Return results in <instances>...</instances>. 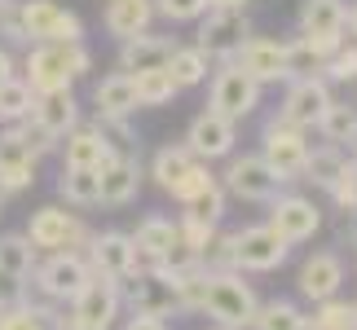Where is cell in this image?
Here are the masks:
<instances>
[{
    "mask_svg": "<svg viewBox=\"0 0 357 330\" xmlns=\"http://www.w3.org/2000/svg\"><path fill=\"white\" fill-rule=\"evenodd\" d=\"M93 71V53L84 45H31L22 58V79L36 97L66 93L79 75Z\"/></svg>",
    "mask_w": 357,
    "mask_h": 330,
    "instance_id": "obj_1",
    "label": "cell"
},
{
    "mask_svg": "<svg viewBox=\"0 0 357 330\" xmlns=\"http://www.w3.org/2000/svg\"><path fill=\"white\" fill-rule=\"evenodd\" d=\"M256 304L260 299L252 291V282H247L238 269L208 273V282H203V313L225 330H247L256 317Z\"/></svg>",
    "mask_w": 357,
    "mask_h": 330,
    "instance_id": "obj_2",
    "label": "cell"
},
{
    "mask_svg": "<svg viewBox=\"0 0 357 330\" xmlns=\"http://www.w3.org/2000/svg\"><path fill=\"white\" fill-rule=\"evenodd\" d=\"M31 278H36V291L45 295L49 304H71V299L93 282V269H89L84 251H53L45 260H36Z\"/></svg>",
    "mask_w": 357,
    "mask_h": 330,
    "instance_id": "obj_3",
    "label": "cell"
},
{
    "mask_svg": "<svg viewBox=\"0 0 357 330\" xmlns=\"http://www.w3.org/2000/svg\"><path fill=\"white\" fill-rule=\"evenodd\" d=\"M309 150H313V146H309V132L296 128V123H287V119H278V115H273L265 128H260V159H265L287 185L300 181Z\"/></svg>",
    "mask_w": 357,
    "mask_h": 330,
    "instance_id": "obj_4",
    "label": "cell"
},
{
    "mask_svg": "<svg viewBox=\"0 0 357 330\" xmlns=\"http://www.w3.org/2000/svg\"><path fill=\"white\" fill-rule=\"evenodd\" d=\"M216 181H221L225 194H234L243 203H273L287 185L260 155H229V168L216 176Z\"/></svg>",
    "mask_w": 357,
    "mask_h": 330,
    "instance_id": "obj_5",
    "label": "cell"
},
{
    "mask_svg": "<svg viewBox=\"0 0 357 330\" xmlns=\"http://www.w3.org/2000/svg\"><path fill=\"white\" fill-rule=\"evenodd\" d=\"M93 233L84 229V220L75 212H62V207H40L31 212L26 220V242L36 246V251H84Z\"/></svg>",
    "mask_w": 357,
    "mask_h": 330,
    "instance_id": "obj_6",
    "label": "cell"
},
{
    "mask_svg": "<svg viewBox=\"0 0 357 330\" xmlns=\"http://www.w3.org/2000/svg\"><path fill=\"white\" fill-rule=\"evenodd\" d=\"M22 22H26V40H31V45H84V22H79V13L62 9L58 0H26Z\"/></svg>",
    "mask_w": 357,
    "mask_h": 330,
    "instance_id": "obj_7",
    "label": "cell"
},
{
    "mask_svg": "<svg viewBox=\"0 0 357 330\" xmlns=\"http://www.w3.org/2000/svg\"><path fill=\"white\" fill-rule=\"evenodd\" d=\"M252 36V22H247V9H208L199 18V40L195 49H203L212 62H229L243 49V40Z\"/></svg>",
    "mask_w": 357,
    "mask_h": 330,
    "instance_id": "obj_8",
    "label": "cell"
},
{
    "mask_svg": "<svg viewBox=\"0 0 357 330\" xmlns=\"http://www.w3.org/2000/svg\"><path fill=\"white\" fill-rule=\"evenodd\" d=\"M291 242H282L269 225H247L234 229V269L238 273H273L287 265Z\"/></svg>",
    "mask_w": 357,
    "mask_h": 330,
    "instance_id": "obj_9",
    "label": "cell"
},
{
    "mask_svg": "<svg viewBox=\"0 0 357 330\" xmlns=\"http://www.w3.org/2000/svg\"><path fill=\"white\" fill-rule=\"evenodd\" d=\"M260 106V84L247 79L234 62H221V71H212V88H208V110L243 123L252 110Z\"/></svg>",
    "mask_w": 357,
    "mask_h": 330,
    "instance_id": "obj_10",
    "label": "cell"
},
{
    "mask_svg": "<svg viewBox=\"0 0 357 330\" xmlns=\"http://www.w3.org/2000/svg\"><path fill=\"white\" fill-rule=\"evenodd\" d=\"M123 299H119V282L111 278H98L93 273V282L71 299V326L75 330H115V317H119Z\"/></svg>",
    "mask_w": 357,
    "mask_h": 330,
    "instance_id": "obj_11",
    "label": "cell"
},
{
    "mask_svg": "<svg viewBox=\"0 0 357 330\" xmlns=\"http://www.w3.org/2000/svg\"><path fill=\"white\" fill-rule=\"evenodd\" d=\"M331 84L322 75H300V79H287V93H282V106H278V119L296 123V128H318L322 110L331 106Z\"/></svg>",
    "mask_w": 357,
    "mask_h": 330,
    "instance_id": "obj_12",
    "label": "cell"
},
{
    "mask_svg": "<svg viewBox=\"0 0 357 330\" xmlns=\"http://www.w3.org/2000/svg\"><path fill=\"white\" fill-rule=\"evenodd\" d=\"M265 225L278 233L282 242H309L313 233L322 229V207L313 198H305V194H278L269 203V220Z\"/></svg>",
    "mask_w": 357,
    "mask_h": 330,
    "instance_id": "obj_13",
    "label": "cell"
},
{
    "mask_svg": "<svg viewBox=\"0 0 357 330\" xmlns=\"http://www.w3.org/2000/svg\"><path fill=\"white\" fill-rule=\"evenodd\" d=\"M238 146V123L216 115V110H203V115H195V123H190L185 132V150L195 155L199 163H212V159H229Z\"/></svg>",
    "mask_w": 357,
    "mask_h": 330,
    "instance_id": "obj_14",
    "label": "cell"
},
{
    "mask_svg": "<svg viewBox=\"0 0 357 330\" xmlns=\"http://www.w3.org/2000/svg\"><path fill=\"white\" fill-rule=\"evenodd\" d=\"M229 62H234L247 79H256L260 88H265V84H278V79H291V75H287V45H282V40L247 36L243 49Z\"/></svg>",
    "mask_w": 357,
    "mask_h": 330,
    "instance_id": "obj_15",
    "label": "cell"
},
{
    "mask_svg": "<svg viewBox=\"0 0 357 330\" xmlns=\"http://www.w3.org/2000/svg\"><path fill=\"white\" fill-rule=\"evenodd\" d=\"M36 150L26 146V136L18 132V123H9L0 132V194H22L36 185Z\"/></svg>",
    "mask_w": 357,
    "mask_h": 330,
    "instance_id": "obj_16",
    "label": "cell"
},
{
    "mask_svg": "<svg viewBox=\"0 0 357 330\" xmlns=\"http://www.w3.org/2000/svg\"><path fill=\"white\" fill-rule=\"evenodd\" d=\"M84 260L98 278H111V282H123L132 273V238L119 229H106V233H93L89 246H84Z\"/></svg>",
    "mask_w": 357,
    "mask_h": 330,
    "instance_id": "obj_17",
    "label": "cell"
},
{
    "mask_svg": "<svg viewBox=\"0 0 357 330\" xmlns=\"http://www.w3.org/2000/svg\"><path fill=\"white\" fill-rule=\"evenodd\" d=\"M296 286L309 304H322V299L340 295V286H344V260H340V251H313L305 265H300Z\"/></svg>",
    "mask_w": 357,
    "mask_h": 330,
    "instance_id": "obj_18",
    "label": "cell"
},
{
    "mask_svg": "<svg viewBox=\"0 0 357 330\" xmlns=\"http://www.w3.org/2000/svg\"><path fill=\"white\" fill-rule=\"evenodd\" d=\"M98 185H102V203L106 207H123V203L137 198V189H142V159L137 155H111L98 168Z\"/></svg>",
    "mask_w": 357,
    "mask_h": 330,
    "instance_id": "obj_19",
    "label": "cell"
},
{
    "mask_svg": "<svg viewBox=\"0 0 357 330\" xmlns=\"http://www.w3.org/2000/svg\"><path fill=\"white\" fill-rule=\"evenodd\" d=\"M58 146H62V168H93L98 172L111 155H119V150L98 132V123H75Z\"/></svg>",
    "mask_w": 357,
    "mask_h": 330,
    "instance_id": "obj_20",
    "label": "cell"
},
{
    "mask_svg": "<svg viewBox=\"0 0 357 330\" xmlns=\"http://www.w3.org/2000/svg\"><path fill=\"white\" fill-rule=\"evenodd\" d=\"M172 58V40L168 36H132V40H119V71L128 75H142V71H163Z\"/></svg>",
    "mask_w": 357,
    "mask_h": 330,
    "instance_id": "obj_21",
    "label": "cell"
},
{
    "mask_svg": "<svg viewBox=\"0 0 357 330\" xmlns=\"http://www.w3.org/2000/svg\"><path fill=\"white\" fill-rule=\"evenodd\" d=\"M26 119L40 123L53 141H62V136L79 123V102H75L71 88H66V93H45V97H36V106H31V115H26Z\"/></svg>",
    "mask_w": 357,
    "mask_h": 330,
    "instance_id": "obj_22",
    "label": "cell"
},
{
    "mask_svg": "<svg viewBox=\"0 0 357 330\" xmlns=\"http://www.w3.org/2000/svg\"><path fill=\"white\" fill-rule=\"evenodd\" d=\"M93 110H98V115L128 119L137 110V79L128 71H111L106 79H98V88H93Z\"/></svg>",
    "mask_w": 357,
    "mask_h": 330,
    "instance_id": "obj_23",
    "label": "cell"
},
{
    "mask_svg": "<svg viewBox=\"0 0 357 330\" xmlns=\"http://www.w3.org/2000/svg\"><path fill=\"white\" fill-rule=\"evenodd\" d=\"M102 22H106V31H111L115 40H132V36L150 31L155 5H150V0H111L106 13H102Z\"/></svg>",
    "mask_w": 357,
    "mask_h": 330,
    "instance_id": "obj_24",
    "label": "cell"
},
{
    "mask_svg": "<svg viewBox=\"0 0 357 330\" xmlns=\"http://www.w3.org/2000/svg\"><path fill=\"white\" fill-rule=\"evenodd\" d=\"M349 5L344 0H305L300 5V36H344Z\"/></svg>",
    "mask_w": 357,
    "mask_h": 330,
    "instance_id": "obj_25",
    "label": "cell"
},
{
    "mask_svg": "<svg viewBox=\"0 0 357 330\" xmlns=\"http://www.w3.org/2000/svg\"><path fill=\"white\" fill-rule=\"evenodd\" d=\"M36 260H40V251L26 242V233H0V278L5 282L22 286L26 278H31Z\"/></svg>",
    "mask_w": 357,
    "mask_h": 330,
    "instance_id": "obj_26",
    "label": "cell"
},
{
    "mask_svg": "<svg viewBox=\"0 0 357 330\" xmlns=\"http://www.w3.org/2000/svg\"><path fill=\"white\" fill-rule=\"evenodd\" d=\"M163 71L172 75L176 88H199L203 79H208V71H212V58L203 49H195V45H172V58H168Z\"/></svg>",
    "mask_w": 357,
    "mask_h": 330,
    "instance_id": "obj_27",
    "label": "cell"
},
{
    "mask_svg": "<svg viewBox=\"0 0 357 330\" xmlns=\"http://www.w3.org/2000/svg\"><path fill=\"white\" fill-rule=\"evenodd\" d=\"M318 132H322L326 146L353 150V146H357V106H349V102H331V106L322 110V119H318Z\"/></svg>",
    "mask_w": 357,
    "mask_h": 330,
    "instance_id": "obj_28",
    "label": "cell"
},
{
    "mask_svg": "<svg viewBox=\"0 0 357 330\" xmlns=\"http://www.w3.org/2000/svg\"><path fill=\"white\" fill-rule=\"evenodd\" d=\"M247 330H309V313L296 299H265L256 304V317Z\"/></svg>",
    "mask_w": 357,
    "mask_h": 330,
    "instance_id": "obj_29",
    "label": "cell"
},
{
    "mask_svg": "<svg viewBox=\"0 0 357 330\" xmlns=\"http://www.w3.org/2000/svg\"><path fill=\"white\" fill-rule=\"evenodd\" d=\"M195 163H199V159L190 155L185 146H163L159 155L150 159V176H155V185L163 189V194H172L176 181H181V176H185L190 168H195Z\"/></svg>",
    "mask_w": 357,
    "mask_h": 330,
    "instance_id": "obj_30",
    "label": "cell"
},
{
    "mask_svg": "<svg viewBox=\"0 0 357 330\" xmlns=\"http://www.w3.org/2000/svg\"><path fill=\"white\" fill-rule=\"evenodd\" d=\"M58 194L71 203V207H98L102 203V185L93 168H62L58 176Z\"/></svg>",
    "mask_w": 357,
    "mask_h": 330,
    "instance_id": "obj_31",
    "label": "cell"
},
{
    "mask_svg": "<svg viewBox=\"0 0 357 330\" xmlns=\"http://www.w3.org/2000/svg\"><path fill=\"white\" fill-rule=\"evenodd\" d=\"M344 163H349L344 150H335V146H318V150H309L300 181H309V185H318V189H331V185H335V176L344 172Z\"/></svg>",
    "mask_w": 357,
    "mask_h": 330,
    "instance_id": "obj_32",
    "label": "cell"
},
{
    "mask_svg": "<svg viewBox=\"0 0 357 330\" xmlns=\"http://www.w3.org/2000/svg\"><path fill=\"white\" fill-rule=\"evenodd\" d=\"M128 238H132V246H142V251H155V256L163 260V251L176 242V220H168V216H142Z\"/></svg>",
    "mask_w": 357,
    "mask_h": 330,
    "instance_id": "obj_33",
    "label": "cell"
},
{
    "mask_svg": "<svg viewBox=\"0 0 357 330\" xmlns=\"http://www.w3.org/2000/svg\"><path fill=\"white\" fill-rule=\"evenodd\" d=\"M309 330H357V304H349V299H322V304H313L309 313Z\"/></svg>",
    "mask_w": 357,
    "mask_h": 330,
    "instance_id": "obj_34",
    "label": "cell"
},
{
    "mask_svg": "<svg viewBox=\"0 0 357 330\" xmlns=\"http://www.w3.org/2000/svg\"><path fill=\"white\" fill-rule=\"evenodd\" d=\"M31 106H36V93L26 88V79L22 75H13L0 84V123H22L26 115H31Z\"/></svg>",
    "mask_w": 357,
    "mask_h": 330,
    "instance_id": "obj_35",
    "label": "cell"
},
{
    "mask_svg": "<svg viewBox=\"0 0 357 330\" xmlns=\"http://www.w3.org/2000/svg\"><path fill=\"white\" fill-rule=\"evenodd\" d=\"M132 79H137V106H172V97L181 93L168 71H142Z\"/></svg>",
    "mask_w": 357,
    "mask_h": 330,
    "instance_id": "obj_36",
    "label": "cell"
},
{
    "mask_svg": "<svg viewBox=\"0 0 357 330\" xmlns=\"http://www.w3.org/2000/svg\"><path fill=\"white\" fill-rule=\"evenodd\" d=\"M0 330H49V326H45L40 304H31V299H9L0 308Z\"/></svg>",
    "mask_w": 357,
    "mask_h": 330,
    "instance_id": "obj_37",
    "label": "cell"
},
{
    "mask_svg": "<svg viewBox=\"0 0 357 330\" xmlns=\"http://www.w3.org/2000/svg\"><path fill=\"white\" fill-rule=\"evenodd\" d=\"M225 189H221V181L216 185H208L199 198H190L185 203V216H199V220H208V225H221V216H225Z\"/></svg>",
    "mask_w": 357,
    "mask_h": 330,
    "instance_id": "obj_38",
    "label": "cell"
},
{
    "mask_svg": "<svg viewBox=\"0 0 357 330\" xmlns=\"http://www.w3.org/2000/svg\"><path fill=\"white\" fill-rule=\"evenodd\" d=\"M322 79L326 84H353L357 79V45H340L322 66Z\"/></svg>",
    "mask_w": 357,
    "mask_h": 330,
    "instance_id": "obj_39",
    "label": "cell"
},
{
    "mask_svg": "<svg viewBox=\"0 0 357 330\" xmlns=\"http://www.w3.org/2000/svg\"><path fill=\"white\" fill-rule=\"evenodd\" d=\"M326 194L335 198V207L344 212V216H357V163H353V159L344 163V172L335 176V185L326 189Z\"/></svg>",
    "mask_w": 357,
    "mask_h": 330,
    "instance_id": "obj_40",
    "label": "cell"
},
{
    "mask_svg": "<svg viewBox=\"0 0 357 330\" xmlns=\"http://www.w3.org/2000/svg\"><path fill=\"white\" fill-rule=\"evenodd\" d=\"M208 185H216L212 168H208V163H195V168H190V172L181 176V181H176L172 198H176V203H181V207H185V203H190V198H199V194H203V189H208Z\"/></svg>",
    "mask_w": 357,
    "mask_h": 330,
    "instance_id": "obj_41",
    "label": "cell"
},
{
    "mask_svg": "<svg viewBox=\"0 0 357 330\" xmlns=\"http://www.w3.org/2000/svg\"><path fill=\"white\" fill-rule=\"evenodd\" d=\"M0 36H5L9 45H26V49H31V40H26V22H22V0H0Z\"/></svg>",
    "mask_w": 357,
    "mask_h": 330,
    "instance_id": "obj_42",
    "label": "cell"
},
{
    "mask_svg": "<svg viewBox=\"0 0 357 330\" xmlns=\"http://www.w3.org/2000/svg\"><path fill=\"white\" fill-rule=\"evenodd\" d=\"M150 5L168 22H199L203 13H208V0H150Z\"/></svg>",
    "mask_w": 357,
    "mask_h": 330,
    "instance_id": "obj_43",
    "label": "cell"
},
{
    "mask_svg": "<svg viewBox=\"0 0 357 330\" xmlns=\"http://www.w3.org/2000/svg\"><path fill=\"white\" fill-rule=\"evenodd\" d=\"M216 229H221V225H208V220H199V216H181V220H176V238H181L195 256L212 242V233H216Z\"/></svg>",
    "mask_w": 357,
    "mask_h": 330,
    "instance_id": "obj_44",
    "label": "cell"
},
{
    "mask_svg": "<svg viewBox=\"0 0 357 330\" xmlns=\"http://www.w3.org/2000/svg\"><path fill=\"white\" fill-rule=\"evenodd\" d=\"M123 330H168V322H163V317H150V313H132V317L123 322Z\"/></svg>",
    "mask_w": 357,
    "mask_h": 330,
    "instance_id": "obj_45",
    "label": "cell"
},
{
    "mask_svg": "<svg viewBox=\"0 0 357 330\" xmlns=\"http://www.w3.org/2000/svg\"><path fill=\"white\" fill-rule=\"evenodd\" d=\"M13 75H18V62H13V53L0 45V84H5V79H13Z\"/></svg>",
    "mask_w": 357,
    "mask_h": 330,
    "instance_id": "obj_46",
    "label": "cell"
},
{
    "mask_svg": "<svg viewBox=\"0 0 357 330\" xmlns=\"http://www.w3.org/2000/svg\"><path fill=\"white\" fill-rule=\"evenodd\" d=\"M208 9H247V0H208Z\"/></svg>",
    "mask_w": 357,
    "mask_h": 330,
    "instance_id": "obj_47",
    "label": "cell"
},
{
    "mask_svg": "<svg viewBox=\"0 0 357 330\" xmlns=\"http://www.w3.org/2000/svg\"><path fill=\"white\" fill-rule=\"evenodd\" d=\"M344 31H353V40H357V0L349 5V26H344Z\"/></svg>",
    "mask_w": 357,
    "mask_h": 330,
    "instance_id": "obj_48",
    "label": "cell"
},
{
    "mask_svg": "<svg viewBox=\"0 0 357 330\" xmlns=\"http://www.w3.org/2000/svg\"><path fill=\"white\" fill-rule=\"evenodd\" d=\"M0 212H5V194H0Z\"/></svg>",
    "mask_w": 357,
    "mask_h": 330,
    "instance_id": "obj_49",
    "label": "cell"
},
{
    "mask_svg": "<svg viewBox=\"0 0 357 330\" xmlns=\"http://www.w3.org/2000/svg\"><path fill=\"white\" fill-rule=\"evenodd\" d=\"M5 304H9V299H5V295H0V308H5Z\"/></svg>",
    "mask_w": 357,
    "mask_h": 330,
    "instance_id": "obj_50",
    "label": "cell"
},
{
    "mask_svg": "<svg viewBox=\"0 0 357 330\" xmlns=\"http://www.w3.org/2000/svg\"><path fill=\"white\" fill-rule=\"evenodd\" d=\"M353 163H357V146H353Z\"/></svg>",
    "mask_w": 357,
    "mask_h": 330,
    "instance_id": "obj_51",
    "label": "cell"
},
{
    "mask_svg": "<svg viewBox=\"0 0 357 330\" xmlns=\"http://www.w3.org/2000/svg\"><path fill=\"white\" fill-rule=\"evenodd\" d=\"M212 330H225V326H212Z\"/></svg>",
    "mask_w": 357,
    "mask_h": 330,
    "instance_id": "obj_52",
    "label": "cell"
}]
</instances>
